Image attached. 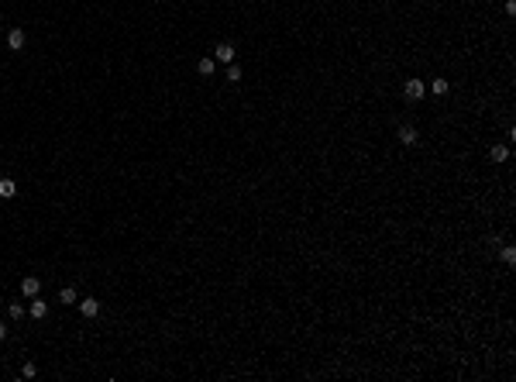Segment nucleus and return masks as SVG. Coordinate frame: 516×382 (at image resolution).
<instances>
[{
  "label": "nucleus",
  "instance_id": "nucleus-12",
  "mask_svg": "<svg viewBox=\"0 0 516 382\" xmlns=\"http://www.w3.org/2000/svg\"><path fill=\"white\" fill-rule=\"evenodd\" d=\"M447 90H451V83H447V80H441V76H437V80L430 83V93H437V97H444Z\"/></svg>",
  "mask_w": 516,
  "mask_h": 382
},
{
  "label": "nucleus",
  "instance_id": "nucleus-18",
  "mask_svg": "<svg viewBox=\"0 0 516 382\" xmlns=\"http://www.w3.org/2000/svg\"><path fill=\"white\" fill-rule=\"evenodd\" d=\"M503 4H506V0H503Z\"/></svg>",
  "mask_w": 516,
  "mask_h": 382
},
{
  "label": "nucleus",
  "instance_id": "nucleus-16",
  "mask_svg": "<svg viewBox=\"0 0 516 382\" xmlns=\"http://www.w3.org/2000/svg\"><path fill=\"white\" fill-rule=\"evenodd\" d=\"M34 375H38V365H34V361H28V365L21 369V379H34Z\"/></svg>",
  "mask_w": 516,
  "mask_h": 382
},
{
  "label": "nucleus",
  "instance_id": "nucleus-11",
  "mask_svg": "<svg viewBox=\"0 0 516 382\" xmlns=\"http://www.w3.org/2000/svg\"><path fill=\"white\" fill-rule=\"evenodd\" d=\"M489 155H492V162H506V159H509V148H506V145H492Z\"/></svg>",
  "mask_w": 516,
  "mask_h": 382
},
{
  "label": "nucleus",
  "instance_id": "nucleus-17",
  "mask_svg": "<svg viewBox=\"0 0 516 382\" xmlns=\"http://www.w3.org/2000/svg\"><path fill=\"white\" fill-rule=\"evenodd\" d=\"M4 337H7V327H4V324H0V341H4Z\"/></svg>",
  "mask_w": 516,
  "mask_h": 382
},
{
  "label": "nucleus",
  "instance_id": "nucleus-6",
  "mask_svg": "<svg viewBox=\"0 0 516 382\" xmlns=\"http://www.w3.org/2000/svg\"><path fill=\"white\" fill-rule=\"evenodd\" d=\"M80 310H83V317H97V313H100V300H93V296H86V300L80 303Z\"/></svg>",
  "mask_w": 516,
  "mask_h": 382
},
{
  "label": "nucleus",
  "instance_id": "nucleus-4",
  "mask_svg": "<svg viewBox=\"0 0 516 382\" xmlns=\"http://www.w3.org/2000/svg\"><path fill=\"white\" fill-rule=\"evenodd\" d=\"M28 313H31L34 320H42V317L48 313V303H45V300H38V296H31V303H28Z\"/></svg>",
  "mask_w": 516,
  "mask_h": 382
},
{
  "label": "nucleus",
  "instance_id": "nucleus-15",
  "mask_svg": "<svg viewBox=\"0 0 516 382\" xmlns=\"http://www.w3.org/2000/svg\"><path fill=\"white\" fill-rule=\"evenodd\" d=\"M7 313H11L14 320H21V317H24V303H17V300H14L11 307H7Z\"/></svg>",
  "mask_w": 516,
  "mask_h": 382
},
{
  "label": "nucleus",
  "instance_id": "nucleus-14",
  "mask_svg": "<svg viewBox=\"0 0 516 382\" xmlns=\"http://www.w3.org/2000/svg\"><path fill=\"white\" fill-rule=\"evenodd\" d=\"M503 262H506V265H513V262H516V248H513V244H503Z\"/></svg>",
  "mask_w": 516,
  "mask_h": 382
},
{
  "label": "nucleus",
  "instance_id": "nucleus-7",
  "mask_svg": "<svg viewBox=\"0 0 516 382\" xmlns=\"http://www.w3.org/2000/svg\"><path fill=\"white\" fill-rule=\"evenodd\" d=\"M7 45H11L14 52L24 48V31H21V28H11V31H7Z\"/></svg>",
  "mask_w": 516,
  "mask_h": 382
},
{
  "label": "nucleus",
  "instance_id": "nucleus-13",
  "mask_svg": "<svg viewBox=\"0 0 516 382\" xmlns=\"http://www.w3.org/2000/svg\"><path fill=\"white\" fill-rule=\"evenodd\" d=\"M241 76H244V72H241V66H238V62H231V66H227V83H238Z\"/></svg>",
  "mask_w": 516,
  "mask_h": 382
},
{
  "label": "nucleus",
  "instance_id": "nucleus-3",
  "mask_svg": "<svg viewBox=\"0 0 516 382\" xmlns=\"http://www.w3.org/2000/svg\"><path fill=\"white\" fill-rule=\"evenodd\" d=\"M21 293L28 296V300H31V296H38V293H42V279H38V276H24V279H21Z\"/></svg>",
  "mask_w": 516,
  "mask_h": 382
},
{
  "label": "nucleus",
  "instance_id": "nucleus-2",
  "mask_svg": "<svg viewBox=\"0 0 516 382\" xmlns=\"http://www.w3.org/2000/svg\"><path fill=\"white\" fill-rule=\"evenodd\" d=\"M403 93H406V100H424L427 86H424V80H406V86H403Z\"/></svg>",
  "mask_w": 516,
  "mask_h": 382
},
{
  "label": "nucleus",
  "instance_id": "nucleus-5",
  "mask_svg": "<svg viewBox=\"0 0 516 382\" xmlns=\"http://www.w3.org/2000/svg\"><path fill=\"white\" fill-rule=\"evenodd\" d=\"M59 303H66V307H72V303H80V293L72 290V286H62V290H59Z\"/></svg>",
  "mask_w": 516,
  "mask_h": 382
},
{
  "label": "nucleus",
  "instance_id": "nucleus-10",
  "mask_svg": "<svg viewBox=\"0 0 516 382\" xmlns=\"http://www.w3.org/2000/svg\"><path fill=\"white\" fill-rule=\"evenodd\" d=\"M416 138H420V135H416V127H399V141H403V145H416Z\"/></svg>",
  "mask_w": 516,
  "mask_h": 382
},
{
  "label": "nucleus",
  "instance_id": "nucleus-1",
  "mask_svg": "<svg viewBox=\"0 0 516 382\" xmlns=\"http://www.w3.org/2000/svg\"><path fill=\"white\" fill-rule=\"evenodd\" d=\"M234 59H238L234 45H231V42H220V45H217V52H214V62H220V66H231Z\"/></svg>",
  "mask_w": 516,
  "mask_h": 382
},
{
  "label": "nucleus",
  "instance_id": "nucleus-8",
  "mask_svg": "<svg viewBox=\"0 0 516 382\" xmlns=\"http://www.w3.org/2000/svg\"><path fill=\"white\" fill-rule=\"evenodd\" d=\"M17 197V183L14 179H0V200H11Z\"/></svg>",
  "mask_w": 516,
  "mask_h": 382
},
{
  "label": "nucleus",
  "instance_id": "nucleus-9",
  "mask_svg": "<svg viewBox=\"0 0 516 382\" xmlns=\"http://www.w3.org/2000/svg\"><path fill=\"white\" fill-rule=\"evenodd\" d=\"M214 69H217V62H214V59H210V55H206V59H200V62H196V72H200V76H210V72H214Z\"/></svg>",
  "mask_w": 516,
  "mask_h": 382
}]
</instances>
